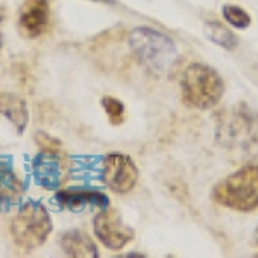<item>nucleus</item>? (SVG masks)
Instances as JSON below:
<instances>
[{"label": "nucleus", "instance_id": "6", "mask_svg": "<svg viewBox=\"0 0 258 258\" xmlns=\"http://www.w3.org/2000/svg\"><path fill=\"white\" fill-rule=\"evenodd\" d=\"M140 177L135 162L124 153H109L103 159V181L115 193H129Z\"/></svg>", "mask_w": 258, "mask_h": 258}, {"label": "nucleus", "instance_id": "14", "mask_svg": "<svg viewBox=\"0 0 258 258\" xmlns=\"http://www.w3.org/2000/svg\"><path fill=\"white\" fill-rule=\"evenodd\" d=\"M21 195V182L9 165L0 164V200L16 202Z\"/></svg>", "mask_w": 258, "mask_h": 258}, {"label": "nucleus", "instance_id": "7", "mask_svg": "<svg viewBox=\"0 0 258 258\" xmlns=\"http://www.w3.org/2000/svg\"><path fill=\"white\" fill-rule=\"evenodd\" d=\"M95 234L109 249H122L135 238V231L120 220V215L114 209L107 207L95 217Z\"/></svg>", "mask_w": 258, "mask_h": 258}, {"label": "nucleus", "instance_id": "16", "mask_svg": "<svg viewBox=\"0 0 258 258\" xmlns=\"http://www.w3.org/2000/svg\"><path fill=\"white\" fill-rule=\"evenodd\" d=\"M102 107H103V110L107 112V115H109L112 124L119 126V124L124 122V117H126V107H124V103L120 102V100L114 98V97H103Z\"/></svg>", "mask_w": 258, "mask_h": 258}, {"label": "nucleus", "instance_id": "15", "mask_svg": "<svg viewBox=\"0 0 258 258\" xmlns=\"http://www.w3.org/2000/svg\"><path fill=\"white\" fill-rule=\"evenodd\" d=\"M222 18L226 19V23L231 24L232 28H238V30H244L251 24V16L244 9L238 6H231V4L222 7Z\"/></svg>", "mask_w": 258, "mask_h": 258}, {"label": "nucleus", "instance_id": "8", "mask_svg": "<svg viewBox=\"0 0 258 258\" xmlns=\"http://www.w3.org/2000/svg\"><path fill=\"white\" fill-rule=\"evenodd\" d=\"M50 18L48 0H24L19 12V31L26 38H36L47 30Z\"/></svg>", "mask_w": 258, "mask_h": 258}, {"label": "nucleus", "instance_id": "12", "mask_svg": "<svg viewBox=\"0 0 258 258\" xmlns=\"http://www.w3.org/2000/svg\"><path fill=\"white\" fill-rule=\"evenodd\" d=\"M0 114L7 117L18 129V133H23L28 126V107L23 98L14 93H0Z\"/></svg>", "mask_w": 258, "mask_h": 258}, {"label": "nucleus", "instance_id": "18", "mask_svg": "<svg viewBox=\"0 0 258 258\" xmlns=\"http://www.w3.org/2000/svg\"><path fill=\"white\" fill-rule=\"evenodd\" d=\"M95 2H114V0H95Z\"/></svg>", "mask_w": 258, "mask_h": 258}, {"label": "nucleus", "instance_id": "3", "mask_svg": "<svg viewBox=\"0 0 258 258\" xmlns=\"http://www.w3.org/2000/svg\"><path fill=\"white\" fill-rule=\"evenodd\" d=\"M215 203L238 212L258 209V165H244L212 189Z\"/></svg>", "mask_w": 258, "mask_h": 258}, {"label": "nucleus", "instance_id": "13", "mask_svg": "<svg viewBox=\"0 0 258 258\" xmlns=\"http://www.w3.org/2000/svg\"><path fill=\"white\" fill-rule=\"evenodd\" d=\"M203 33H205V36L212 43H215L217 47L224 50H234L236 45H238V38L234 36V33L229 28L222 26L220 23H214V21L207 23L203 26Z\"/></svg>", "mask_w": 258, "mask_h": 258}, {"label": "nucleus", "instance_id": "17", "mask_svg": "<svg viewBox=\"0 0 258 258\" xmlns=\"http://www.w3.org/2000/svg\"><path fill=\"white\" fill-rule=\"evenodd\" d=\"M255 244L258 246V226H256V229H255Z\"/></svg>", "mask_w": 258, "mask_h": 258}, {"label": "nucleus", "instance_id": "1", "mask_svg": "<svg viewBox=\"0 0 258 258\" xmlns=\"http://www.w3.org/2000/svg\"><path fill=\"white\" fill-rule=\"evenodd\" d=\"M129 48L148 73L157 76L169 73L177 60V47L165 33L153 28H135L129 35Z\"/></svg>", "mask_w": 258, "mask_h": 258}, {"label": "nucleus", "instance_id": "10", "mask_svg": "<svg viewBox=\"0 0 258 258\" xmlns=\"http://www.w3.org/2000/svg\"><path fill=\"white\" fill-rule=\"evenodd\" d=\"M57 202H59L60 207L73 212H81L86 207H97L100 210L109 207V200H107L105 195L95 193V191H81V189L60 191L57 195Z\"/></svg>", "mask_w": 258, "mask_h": 258}, {"label": "nucleus", "instance_id": "5", "mask_svg": "<svg viewBox=\"0 0 258 258\" xmlns=\"http://www.w3.org/2000/svg\"><path fill=\"white\" fill-rule=\"evenodd\" d=\"M52 222L48 212L40 203L30 202L19 210L18 217L12 220L11 232L16 244L23 249H36L47 241Z\"/></svg>", "mask_w": 258, "mask_h": 258}, {"label": "nucleus", "instance_id": "2", "mask_svg": "<svg viewBox=\"0 0 258 258\" xmlns=\"http://www.w3.org/2000/svg\"><path fill=\"white\" fill-rule=\"evenodd\" d=\"M182 102L189 109L209 110L220 102L224 95V81L214 68L207 64H191L181 80Z\"/></svg>", "mask_w": 258, "mask_h": 258}, {"label": "nucleus", "instance_id": "11", "mask_svg": "<svg viewBox=\"0 0 258 258\" xmlns=\"http://www.w3.org/2000/svg\"><path fill=\"white\" fill-rule=\"evenodd\" d=\"M62 251L73 258H97L98 248L86 232L73 229L62 234L60 239Z\"/></svg>", "mask_w": 258, "mask_h": 258}, {"label": "nucleus", "instance_id": "4", "mask_svg": "<svg viewBox=\"0 0 258 258\" xmlns=\"http://www.w3.org/2000/svg\"><path fill=\"white\" fill-rule=\"evenodd\" d=\"M215 136L224 147L248 148L258 140V117L246 103H238L217 115Z\"/></svg>", "mask_w": 258, "mask_h": 258}, {"label": "nucleus", "instance_id": "9", "mask_svg": "<svg viewBox=\"0 0 258 258\" xmlns=\"http://www.w3.org/2000/svg\"><path fill=\"white\" fill-rule=\"evenodd\" d=\"M66 157L60 152V148L57 150H41L38 162H36V176H38L40 184L47 186V188H55L60 184L62 174H64V164Z\"/></svg>", "mask_w": 258, "mask_h": 258}]
</instances>
